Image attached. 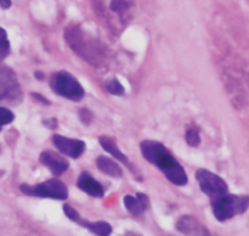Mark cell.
Segmentation results:
<instances>
[{"instance_id":"1","label":"cell","mask_w":249,"mask_h":236,"mask_svg":"<svg viewBox=\"0 0 249 236\" xmlns=\"http://www.w3.org/2000/svg\"><path fill=\"white\" fill-rule=\"evenodd\" d=\"M141 152L143 158L159 168L170 182L176 186L187 185L188 177L186 170L164 144L153 139H145L141 142Z\"/></svg>"},{"instance_id":"2","label":"cell","mask_w":249,"mask_h":236,"mask_svg":"<svg viewBox=\"0 0 249 236\" xmlns=\"http://www.w3.org/2000/svg\"><path fill=\"white\" fill-rule=\"evenodd\" d=\"M213 213L219 221H226L233 216L243 214L249 208V196L230 195L212 201Z\"/></svg>"},{"instance_id":"3","label":"cell","mask_w":249,"mask_h":236,"mask_svg":"<svg viewBox=\"0 0 249 236\" xmlns=\"http://www.w3.org/2000/svg\"><path fill=\"white\" fill-rule=\"evenodd\" d=\"M50 88L57 96L72 102H80L85 97V88L77 79L68 71L55 72L50 79Z\"/></svg>"},{"instance_id":"4","label":"cell","mask_w":249,"mask_h":236,"mask_svg":"<svg viewBox=\"0 0 249 236\" xmlns=\"http://www.w3.org/2000/svg\"><path fill=\"white\" fill-rule=\"evenodd\" d=\"M20 190L27 196L42 197V198H53V199H68L69 189L61 180L49 179L38 185H27L23 184L20 186Z\"/></svg>"},{"instance_id":"5","label":"cell","mask_w":249,"mask_h":236,"mask_svg":"<svg viewBox=\"0 0 249 236\" xmlns=\"http://www.w3.org/2000/svg\"><path fill=\"white\" fill-rule=\"evenodd\" d=\"M196 179H197L203 194L207 195L212 201L221 198L229 194V186H227L226 181L210 170L198 169L196 173Z\"/></svg>"},{"instance_id":"6","label":"cell","mask_w":249,"mask_h":236,"mask_svg":"<svg viewBox=\"0 0 249 236\" xmlns=\"http://www.w3.org/2000/svg\"><path fill=\"white\" fill-rule=\"evenodd\" d=\"M86 37L87 36L78 27H71L65 31V39L77 54L87 60H90V58L97 59L99 55H98V48L94 40L88 39Z\"/></svg>"},{"instance_id":"7","label":"cell","mask_w":249,"mask_h":236,"mask_svg":"<svg viewBox=\"0 0 249 236\" xmlns=\"http://www.w3.org/2000/svg\"><path fill=\"white\" fill-rule=\"evenodd\" d=\"M52 139L60 153L69 158H72V159L80 158L86 151V143L81 139L69 138V137L61 136V135H54Z\"/></svg>"},{"instance_id":"8","label":"cell","mask_w":249,"mask_h":236,"mask_svg":"<svg viewBox=\"0 0 249 236\" xmlns=\"http://www.w3.org/2000/svg\"><path fill=\"white\" fill-rule=\"evenodd\" d=\"M39 160L45 168H48L56 177L64 174L69 169V165H70L65 157L53 151L42 152Z\"/></svg>"},{"instance_id":"9","label":"cell","mask_w":249,"mask_h":236,"mask_svg":"<svg viewBox=\"0 0 249 236\" xmlns=\"http://www.w3.org/2000/svg\"><path fill=\"white\" fill-rule=\"evenodd\" d=\"M18 91V82L10 69L0 66V99L15 96Z\"/></svg>"},{"instance_id":"10","label":"cell","mask_w":249,"mask_h":236,"mask_svg":"<svg viewBox=\"0 0 249 236\" xmlns=\"http://www.w3.org/2000/svg\"><path fill=\"white\" fill-rule=\"evenodd\" d=\"M177 229L181 233L193 236H210L209 231L199 221L191 216H184L177 221Z\"/></svg>"},{"instance_id":"11","label":"cell","mask_w":249,"mask_h":236,"mask_svg":"<svg viewBox=\"0 0 249 236\" xmlns=\"http://www.w3.org/2000/svg\"><path fill=\"white\" fill-rule=\"evenodd\" d=\"M77 186L82 190L83 192H86L87 195L92 197H97V198H100V197L104 196V189H103L102 185L87 172L81 173L80 177L77 180Z\"/></svg>"},{"instance_id":"12","label":"cell","mask_w":249,"mask_h":236,"mask_svg":"<svg viewBox=\"0 0 249 236\" xmlns=\"http://www.w3.org/2000/svg\"><path fill=\"white\" fill-rule=\"evenodd\" d=\"M124 204L128 212L133 216H140L143 212H145L149 207V198L147 195L138 192L136 196H127L124 197Z\"/></svg>"},{"instance_id":"13","label":"cell","mask_w":249,"mask_h":236,"mask_svg":"<svg viewBox=\"0 0 249 236\" xmlns=\"http://www.w3.org/2000/svg\"><path fill=\"white\" fill-rule=\"evenodd\" d=\"M99 143H100V146H102V148L104 149V151H107V153L111 154L115 159L119 160V162H121V163H124V164H126L128 168H131L130 160H128L127 157L122 153L121 149L117 147L116 141H115L114 138H111V137H109V136H105L104 135V136L99 137Z\"/></svg>"},{"instance_id":"14","label":"cell","mask_w":249,"mask_h":236,"mask_svg":"<svg viewBox=\"0 0 249 236\" xmlns=\"http://www.w3.org/2000/svg\"><path fill=\"white\" fill-rule=\"evenodd\" d=\"M97 167L104 174L109 175L111 177H121L122 169L115 160L110 159L105 156H100L97 158Z\"/></svg>"},{"instance_id":"15","label":"cell","mask_w":249,"mask_h":236,"mask_svg":"<svg viewBox=\"0 0 249 236\" xmlns=\"http://www.w3.org/2000/svg\"><path fill=\"white\" fill-rule=\"evenodd\" d=\"M78 224H81L82 226H85L86 229L90 231V233L95 234L97 236H110L111 235L112 228L109 223L107 221H85L81 219L78 221Z\"/></svg>"},{"instance_id":"16","label":"cell","mask_w":249,"mask_h":236,"mask_svg":"<svg viewBox=\"0 0 249 236\" xmlns=\"http://www.w3.org/2000/svg\"><path fill=\"white\" fill-rule=\"evenodd\" d=\"M186 142L191 147H198L200 144V134L197 126H191L186 131Z\"/></svg>"},{"instance_id":"17","label":"cell","mask_w":249,"mask_h":236,"mask_svg":"<svg viewBox=\"0 0 249 236\" xmlns=\"http://www.w3.org/2000/svg\"><path fill=\"white\" fill-rule=\"evenodd\" d=\"M10 53V43H9L8 35L4 28L0 27V61L5 59Z\"/></svg>"},{"instance_id":"18","label":"cell","mask_w":249,"mask_h":236,"mask_svg":"<svg viewBox=\"0 0 249 236\" xmlns=\"http://www.w3.org/2000/svg\"><path fill=\"white\" fill-rule=\"evenodd\" d=\"M105 88H107V92L111 93V95L114 96L121 97V96L124 95V86H122L121 82H120L119 80H116V79H112V80L107 81V82L105 83Z\"/></svg>"},{"instance_id":"19","label":"cell","mask_w":249,"mask_h":236,"mask_svg":"<svg viewBox=\"0 0 249 236\" xmlns=\"http://www.w3.org/2000/svg\"><path fill=\"white\" fill-rule=\"evenodd\" d=\"M15 119V115L8 108H0V130L3 129L5 125L10 124Z\"/></svg>"},{"instance_id":"20","label":"cell","mask_w":249,"mask_h":236,"mask_svg":"<svg viewBox=\"0 0 249 236\" xmlns=\"http://www.w3.org/2000/svg\"><path fill=\"white\" fill-rule=\"evenodd\" d=\"M62 208H64V213H65V216H68L70 220L75 221V223H78V221L81 220V216L80 214H78V212L76 211L75 208H72L70 204H64Z\"/></svg>"},{"instance_id":"21","label":"cell","mask_w":249,"mask_h":236,"mask_svg":"<svg viewBox=\"0 0 249 236\" xmlns=\"http://www.w3.org/2000/svg\"><path fill=\"white\" fill-rule=\"evenodd\" d=\"M32 96H33V97H35L37 100H39V102H42L43 104H49V100H48L47 98L43 97L42 95H39V93H32Z\"/></svg>"},{"instance_id":"22","label":"cell","mask_w":249,"mask_h":236,"mask_svg":"<svg viewBox=\"0 0 249 236\" xmlns=\"http://www.w3.org/2000/svg\"><path fill=\"white\" fill-rule=\"evenodd\" d=\"M0 6L3 9H9L11 6V0H0Z\"/></svg>"}]
</instances>
